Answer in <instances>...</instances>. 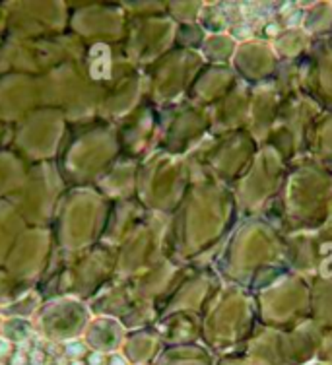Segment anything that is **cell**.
Instances as JSON below:
<instances>
[{"mask_svg":"<svg viewBox=\"0 0 332 365\" xmlns=\"http://www.w3.org/2000/svg\"><path fill=\"white\" fill-rule=\"evenodd\" d=\"M72 365H82V364H80V361H74V364H72Z\"/></svg>","mask_w":332,"mask_h":365,"instance_id":"5b68a950","label":"cell"},{"mask_svg":"<svg viewBox=\"0 0 332 365\" xmlns=\"http://www.w3.org/2000/svg\"><path fill=\"white\" fill-rule=\"evenodd\" d=\"M90 364L101 365V354H92V356H90Z\"/></svg>","mask_w":332,"mask_h":365,"instance_id":"7a4b0ae2","label":"cell"},{"mask_svg":"<svg viewBox=\"0 0 332 365\" xmlns=\"http://www.w3.org/2000/svg\"><path fill=\"white\" fill-rule=\"evenodd\" d=\"M14 365H24V356L21 354H18L14 358Z\"/></svg>","mask_w":332,"mask_h":365,"instance_id":"3957f363","label":"cell"},{"mask_svg":"<svg viewBox=\"0 0 332 365\" xmlns=\"http://www.w3.org/2000/svg\"><path fill=\"white\" fill-rule=\"evenodd\" d=\"M111 365H125V359L119 358V356H117V358H113V361H111Z\"/></svg>","mask_w":332,"mask_h":365,"instance_id":"277c9868","label":"cell"},{"mask_svg":"<svg viewBox=\"0 0 332 365\" xmlns=\"http://www.w3.org/2000/svg\"><path fill=\"white\" fill-rule=\"evenodd\" d=\"M82 351H84V346L80 342H71L68 344V354H82Z\"/></svg>","mask_w":332,"mask_h":365,"instance_id":"6da1fadb","label":"cell"}]
</instances>
